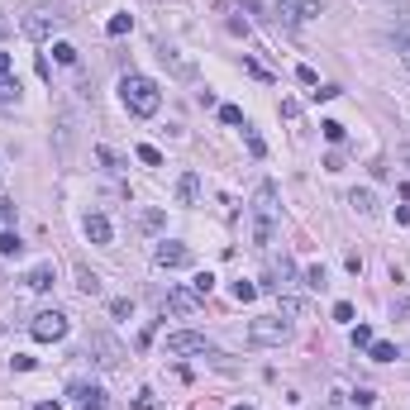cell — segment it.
Returning <instances> with one entry per match:
<instances>
[{"mask_svg":"<svg viewBox=\"0 0 410 410\" xmlns=\"http://www.w3.org/2000/svg\"><path fill=\"white\" fill-rule=\"evenodd\" d=\"M196 306H201V296H196L191 287H177V291L162 296V315H191Z\"/></svg>","mask_w":410,"mask_h":410,"instance_id":"obj_11","label":"cell"},{"mask_svg":"<svg viewBox=\"0 0 410 410\" xmlns=\"http://www.w3.org/2000/svg\"><path fill=\"white\" fill-rule=\"evenodd\" d=\"M177 201L182 205L201 201V177H196V172H182V177H177Z\"/></svg>","mask_w":410,"mask_h":410,"instance_id":"obj_16","label":"cell"},{"mask_svg":"<svg viewBox=\"0 0 410 410\" xmlns=\"http://www.w3.org/2000/svg\"><path fill=\"white\" fill-rule=\"evenodd\" d=\"M291 277H296V263H291V258H282V267H277V287H287Z\"/></svg>","mask_w":410,"mask_h":410,"instance_id":"obj_34","label":"cell"},{"mask_svg":"<svg viewBox=\"0 0 410 410\" xmlns=\"http://www.w3.org/2000/svg\"><path fill=\"white\" fill-rule=\"evenodd\" d=\"M391 38H396V53H401V62L410 67V14L396 24V34H391Z\"/></svg>","mask_w":410,"mask_h":410,"instance_id":"obj_19","label":"cell"},{"mask_svg":"<svg viewBox=\"0 0 410 410\" xmlns=\"http://www.w3.org/2000/svg\"><path fill=\"white\" fill-rule=\"evenodd\" d=\"M348 205H353V210H358V215H367V219H372V215H377V210H382V205H377V196H372V191H358V186H353V191H348Z\"/></svg>","mask_w":410,"mask_h":410,"instance_id":"obj_18","label":"cell"},{"mask_svg":"<svg viewBox=\"0 0 410 410\" xmlns=\"http://www.w3.org/2000/svg\"><path fill=\"white\" fill-rule=\"evenodd\" d=\"M10 215H14V205H10L5 196H0V219H10Z\"/></svg>","mask_w":410,"mask_h":410,"instance_id":"obj_47","label":"cell"},{"mask_svg":"<svg viewBox=\"0 0 410 410\" xmlns=\"http://www.w3.org/2000/svg\"><path fill=\"white\" fill-rule=\"evenodd\" d=\"M324 410H339V406H324Z\"/></svg>","mask_w":410,"mask_h":410,"instance_id":"obj_51","label":"cell"},{"mask_svg":"<svg viewBox=\"0 0 410 410\" xmlns=\"http://www.w3.org/2000/svg\"><path fill=\"white\" fill-rule=\"evenodd\" d=\"M62 24H67V14H58V10H38V14L24 19V34H29L34 43H43V38H53Z\"/></svg>","mask_w":410,"mask_h":410,"instance_id":"obj_6","label":"cell"},{"mask_svg":"<svg viewBox=\"0 0 410 410\" xmlns=\"http://www.w3.org/2000/svg\"><path fill=\"white\" fill-rule=\"evenodd\" d=\"M96 158H101V167H110V172H119V153H114V148H105V143H96Z\"/></svg>","mask_w":410,"mask_h":410,"instance_id":"obj_25","label":"cell"},{"mask_svg":"<svg viewBox=\"0 0 410 410\" xmlns=\"http://www.w3.org/2000/svg\"><path fill=\"white\" fill-rule=\"evenodd\" d=\"M86 358H91L96 367H105V372H114V367H119V358H124V348H119L110 334H101V329H96V334L86 339Z\"/></svg>","mask_w":410,"mask_h":410,"instance_id":"obj_4","label":"cell"},{"mask_svg":"<svg viewBox=\"0 0 410 410\" xmlns=\"http://www.w3.org/2000/svg\"><path fill=\"white\" fill-rule=\"evenodd\" d=\"M86 239H91V243H110V239H114V229H110L105 215H86Z\"/></svg>","mask_w":410,"mask_h":410,"instance_id":"obj_17","label":"cell"},{"mask_svg":"<svg viewBox=\"0 0 410 410\" xmlns=\"http://www.w3.org/2000/svg\"><path fill=\"white\" fill-rule=\"evenodd\" d=\"M253 239L258 243H272V219H253Z\"/></svg>","mask_w":410,"mask_h":410,"instance_id":"obj_31","label":"cell"},{"mask_svg":"<svg viewBox=\"0 0 410 410\" xmlns=\"http://www.w3.org/2000/svg\"><path fill=\"white\" fill-rule=\"evenodd\" d=\"M0 77H10V53H0Z\"/></svg>","mask_w":410,"mask_h":410,"instance_id":"obj_48","label":"cell"},{"mask_svg":"<svg viewBox=\"0 0 410 410\" xmlns=\"http://www.w3.org/2000/svg\"><path fill=\"white\" fill-rule=\"evenodd\" d=\"M367 343H372V329L358 324V329H353V348H367Z\"/></svg>","mask_w":410,"mask_h":410,"instance_id":"obj_37","label":"cell"},{"mask_svg":"<svg viewBox=\"0 0 410 410\" xmlns=\"http://www.w3.org/2000/svg\"><path fill=\"white\" fill-rule=\"evenodd\" d=\"M72 277H77V291H82V296H101V291H105L101 272H91L86 263H77V267H72Z\"/></svg>","mask_w":410,"mask_h":410,"instance_id":"obj_15","label":"cell"},{"mask_svg":"<svg viewBox=\"0 0 410 410\" xmlns=\"http://www.w3.org/2000/svg\"><path fill=\"white\" fill-rule=\"evenodd\" d=\"M243 67H248V72H253V77H258V82H272V77H267V67H263V62H253V58H248V62H243Z\"/></svg>","mask_w":410,"mask_h":410,"instance_id":"obj_42","label":"cell"},{"mask_svg":"<svg viewBox=\"0 0 410 410\" xmlns=\"http://www.w3.org/2000/svg\"><path fill=\"white\" fill-rule=\"evenodd\" d=\"M301 310H306V301H301V296H282V315H287V319H296Z\"/></svg>","mask_w":410,"mask_h":410,"instance_id":"obj_28","label":"cell"},{"mask_svg":"<svg viewBox=\"0 0 410 410\" xmlns=\"http://www.w3.org/2000/svg\"><path fill=\"white\" fill-rule=\"evenodd\" d=\"M105 29H110V38H124V34L134 29V14H114V19H110Z\"/></svg>","mask_w":410,"mask_h":410,"instance_id":"obj_23","label":"cell"},{"mask_svg":"<svg viewBox=\"0 0 410 410\" xmlns=\"http://www.w3.org/2000/svg\"><path fill=\"white\" fill-rule=\"evenodd\" d=\"M72 401H77L82 410H105V391L91 387V382H77V387H72Z\"/></svg>","mask_w":410,"mask_h":410,"instance_id":"obj_14","label":"cell"},{"mask_svg":"<svg viewBox=\"0 0 410 410\" xmlns=\"http://www.w3.org/2000/svg\"><path fill=\"white\" fill-rule=\"evenodd\" d=\"M391 310H396V315H406V319H410V296H396V306H391Z\"/></svg>","mask_w":410,"mask_h":410,"instance_id":"obj_45","label":"cell"},{"mask_svg":"<svg viewBox=\"0 0 410 410\" xmlns=\"http://www.w3.org/2000/svg\"><path fill=\"white\" fill-rule=\"evenodd\" d=\"M158 62L177 77V82H196V62L182 53V48H172V43H158Z\"/></svg>","mask_w":410,"mask_h":410,"instance_id":"obj_7","label":"cell"},{"mask_svg":"<svg viewBox=\"0 0 410 410\" xmlns=\"http://www.w3.org/2000/svg\"><path fill=\"white\" fill-rule=\"evenodd\" d=\"M210 287H215V277H210V272H201V277L191 282V291H196V296H210Z\"/></svg>","mask_w":410,"mask_h":410,"instance_id":"obj_36","label":"cell"},{"mask_svg":"<svg viewBox=\"0 0 410 410\" xmlns=\"http://www.w3.org/2000/svg\"><path fill=\"white\" fill-rule=\"evenodd\" d=\"M34 410H62V406H58V401H38Z\"/></svg>","mask_w":410,"mask_h":410,"instance_id":"obj_49","label":"cell"},{"mask_svg":"<svg viewBox=\"0 0 410 410\" xmlns=\"http://www.w3.org/2000/svg\"><path fill=\"white\" fill-rule=\"evenodd\" d=\"M334 319H339V324H353V306H348V301H339V306H334Z\"/></svg>","mask_w":410,"mask_h":410,"instance_id":"obj_40","label":"cell"},{"mask_svg":"<svg viewBox=\"0 0 410 410\" xmlns=\"http://www.w3.org/2000/svg\"><path fill=\"white\" fill-rule=\"evenodd\" d=\"M134 406H138V410H153V406H158V396H153V391H138V401H134Z\"/></svg>","mask_w":410,"mask_h":410,"instance_id":"obj_43","label":"cell"},{"mask_svg":"<svg viewBox=\"0 0 410 410\" xmlns=\"http://www.w3.org/2000/svg\"><path fill=\"white\" fill-rule=\"evenodd\" d=\"M282 114L287 119H301V101H282Z\"/></svg>","mask_w":410,"mask_h":410,"instance_id":"obj_44","label":"cell"},{"mask_svg":"<svg viewBox=\"0 0 410 410\" xmlns=\"http://www.w3.org/2000/svg\"><path fill=\"white\" fill-rule=\"evenodd\" d=\"M248 339H253L258 348H282V343L291 339V324H287L282 315H258V319L248 324Z\"/></svg>","mask_w":410,"mask_h":410,"instance_id":"obj_2","label":"cell"},{"mask_svg":"<svg viewBox=\"0 0 410 410\" xmlns=\"http://www.w3.org/2000/svg\"><path fill=\"white\" fill-rule=\"evenodd\" d=\"M153 263H158V267H191V248L177 243V239H162V243L153 248Z\"/></svg>","mask_w":410,"mask_h":410,"instance_id":"obj_10","label":"cell"},{"mask_svg":"<svg viewBox=\"0 0 410 410\" xmlns=\"http://www.w3.org/2000/svg\"><path fill=\"white\" fill-rule=\"evenodd\" d=\"M253 210H258V219H277V182H258V191H253Z\"/></svg>","mask_w":410,"mask_h":410,"instance_id":"obj_12","label":"cell"},{"mask_svg":"<svg viewBox=\"0 0 410 410\" xmlns=\"http://www.w3.org/2000/svg\"><path fill=\"white\" fill-rule=\"evenodd\" d=\"M219 119H224V124H243V110H239V105H219Z\"/></svg>","mask_w":410,"mask_h":410,"instance_id":"obj_33","label":"cell"},{"mask_svg":"<svg viewBox=\"0 0 410 410\" xmlns=\"http://www.w3.org/2000/svg\"><path fill=\"white\" fill-rule=\"evenodd\" d=\"M119 101H124V110H129V114L148 119V114H158L162 91H158V82H153V77H138V72H129V77L119 82Z\"/></svg>","mask_w":410,"mask_h":410,"instance_id":"obj_1","label":"cell"},{"mask_svg":"<svg viewBox=\"0 0 410 410\" xmlns=\"http://www.w3.org/2000/svg\"><path fill=\"white\" fill-rule=\"evenodd\" d=\"M138 162H148V167H162V153H158L153 143H138Z\"/></svg>","mask_w":410,"mask_h":410,"instance_id":"obj_27","label":"cell"},{"mask_svg":"<svg viewBox=\"0 0 410 410\" xmlns=\"http://www.w3.org/2000/svg\"><path fill=\"white\" fill-rule=\"evenodd\" d=\"M0 253H5V258H19V253H24V239H19L14 229H0Z\"/></svg>","mask_w":410,"mask_h":410,"instance_id":"obj_21","label":"cell"},{"mask_svg":"<svg viewBox=\"0 0 410 410\" xmlns=\"http://www.w3.org/2000/svg\"><path fill=\"white\" fill-rule=\"evenodd\" d=\"M234 296H239V301H253V296H258V287H253V282H239V287H234Z\"/></svg>","mask_w":410,"mask_h":410,"instance_id":"obj_41","label":"cell"},{"mask_svg":"<svg viewBox=\"0 0 410 410\" xmlns=\"http://www.w3.org/2000/svg\"><path fill=\"white\" fill-rule=\"evenodd\" d=\"M67 329H72V319H67L62 310H43V315H34V324H29V334H34L38 343H58V339H67Z\"/></svg>","mask_w":410,"mask_h":410,"instance_id":"obj_3","label":"cell"},{"mask_svg":"<svg viewBox=\"0 0 410 410\" xmlns=\"http://www.w3.org/2000/svg\"><path fill=\"white\" fill-rule=\"evenodd\" d=\"M138 224L143 229H162V210H138Z\"/></svg>","mask_w":410,"mask_h":410,"instance_id":"obj_30","label":"cell"},{"mask_svg":"<svg viewBox=\"0 0 410 410\" xmlns=\"http://www.w3.org/2000/svg\"><path fill=\"white\" fill-rule=\"evenodd\" d=\"M367 353H372V363H396V343H387V339H372Z\"/></svg>","mask_w":410,"mask_h":410,"instance_id":"obj_20","label":"cell"},{"mask_svg":"<svg viewBox=\"0 0 410 410\" xmlns=\"http://www.w3.org/2000/svg\"><path fill=\"white\" fill-rule=\"evenodd\" d=\"M0 167H5V162H0Z\"/></svg>","mask_w":410,"mask_h":410,"instance_id":"obj_52","label":"cell"},{"mask_svg":"<svg viewBox=\"0 0 410 410\" xmlns=\"http://www.w3.org/2000/svg\"><path fill=\"white\" fill-rule=\"evenodd\" d=\"M53 58H58L62 67H72V62H77V48H72V43H53Z\"/></svg>","mask_w":410,"mask_h":410,"instance_id":"obj_26","label":"cell"},{"mask_svg":"<svg viewBox=\"0 0 410 410\" xmlns=\"http://www.w3.org/2000/svg\"><path fill=\"white\" fill-rule=\"evenodd\" d=\"M53 282H58L53 263H38V267H29V272H24V287H29V291H53Z\"/></svg>","mask_w":410,"mask_h":410,"instance_id":"obj_13","label":"cell"},{"mask_svg":"<svg viewBox=\"0 0 410 410\" xmlns=\"http://www.w3.org/2000/svg\"><path fill=\"white\" fill-rule=\"evenodd\" d=\"M296 82H301V86H319V77H315V67H296Z\"/></svg>","mask_w":410,"mask_h":410,"instance_id":"obj_39","label":"cell"},{"mask_svg":"<svg viewBox=\"0 0 410 410\" xmlns=\"http://www.w3.org/2000/svg\"><path fill=\"white\" fill-rule=\"evenodd\" d=\"M306 287H310V291L324 287V267H306Z\"/></svg>","mask_w":410,"mask_h":410,"instance_id":"obj_35","label":"cell"},{"mask_svg":"<svg viewBox=\"0 0 410 410\" xmlns=\"http://www.w3.org/2000/svg\"><path fill=\"white\" fill-rule=\"evenodd\" d=\"M167 353H172V358L210 353V339H205V334H196V329H177V334H167Z\"/></svg>","mask_w":410,"mask_h":410,"instance_id":"obj_8","label":"cell"},{"mask_svg":"<svg viewBox=\"0 0 410 410\" xmlns=\"http://www.w3.org/2000/svg\"><path fill=\"white\" fill-rule=\"evenodd\" d=\"M372 401H377L372 387H358V391H353V406H372Z\"/></svg>","mask_w":410,"mask_h":410,"instance_id":"obj_38","label":"cell"},{"mask_svg":"<svg viewBox=\"0 0 410 410\" xmlns=\"http://www.w3.org/2000/svg\"><path fill=\"white\" fill-rule=\"evenodd\" d=\"M319 129H324V138H329V143H343V124H339V119H324Z\"/></svg>","mask_w":410,"mask_h":410,"instance_id":"obj_29","label":"cell"},{"mask_svg":"<svg viewBox=\"0 0 410 410\" xmlns=\"http://www.w3.org/2000/svg\"><path fill=\"white\" fill-rule=\"evenodd\" d=\"M0 105H19V82L0 77Z\"/></svg>","mask_w":410,"mask_h":410,"instance_id":"obj_24","label":"cell"},{"mask_svg":"<svg viewBox=\"0 0 410 410\" xmlns=\"http://www.w3.org/2000/svg\"><path fill=\"white\" fill-rule=\"evenodd\" d=\"M243 143H248V153H253V158H267V143H263V134H258V129H248V124H243Z\"/></svg>","mask_w":410,"mask_h":410,"instance_id":"obj_22","label":"cell"},{"mask_svg":"<svg viewBox=\"0 0 410 410\" xmlns=\"http://www.w3.org/2000/svg\"><path fill=\"white\" fill-rule=\"evenodd\" d=\"M110 315H114V319H129V315H134V301H124V296L110 301Z\"/></svg>","mask_w":410,"mask_h":410,"instance_id":"obj_32","label":"cell"},{"mask_svg":"<svg viewBox=\"0 0 410 410\" xmlns=\"http://www.w3.org/2000/svg\"><path fill=\"white\" fill-rule=\"evenodd\" d=\"M319 14V5L315 0H282L277 10H272V19L277 24H306V19H315Z\"/></svg>","mask_w":410,"mask_h":410,"instance_id":"obj_9","label":"cell"},{"mask_svg":"<svg viewBox=\"0 0 410 410\" xmlns=\"http://www.w3.org/2000/svg\"><path fill=\"white\" fill-rule=\"evenodd\" d=\"M396 162H401V167H410V143H401V148H396Z\"/></svg>","mask_w":410,"mask_h":410,"instance_id":"obj_46","label":"cell"},{"mask_svg":"<svg viewBox=\"0 0 410 410\" xmlns=\"http://www.w3.org/2000/svg\"><path fill=\"white\" fill-rule=\"evenodd\" d=\"M53 124H58V129H53V138H58V158L72 162V158H77V114H72V110H58Z\"/></svg>","mask_w":410,"mask_h":410,"instance_id":"obj_5","label":"cell"},{"mask_svg":"<svg viewBox=\"0 0 410 410\" xmlns=\"http://www.w3.org/2000/svg\"><path fill=\"white\" fill-rule=\"evenodd\" d=\"M234 410H253V406H234Z\"/></svg>","mask_w":410,"mask_h":410,"instance_id":"obj_50","label":"cell"}]
</instances>
